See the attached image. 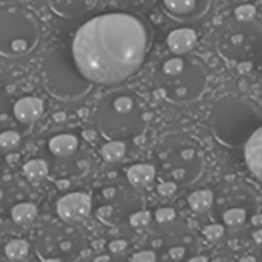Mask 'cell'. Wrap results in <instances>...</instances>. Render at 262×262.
<instances>
[{
  "label": "cell",
  "mask_w": 262,
  "mask_h": 262,
  "mask_svg": "<svg viewBox=\"0 0 262 262\" xmlns=\"http://www.w3.org/2000/svg\"><path fill=\"white\" fill-rule=\"evenodd\" d=\"M150 43V28L141 17L106 12L86 20L77 29L71 52L91 83L114 86L141 69Z\"/></svg>",
  "instance_id": "1"
},
{
  "label": "cell",
  "mask_w": 262,
  "mask_h": 262,
  "mask_svg": "<svg viewBox=\"0 0 262 262\" xmlns=\"http://www.w3.org/2000/svg\"><path fill=\"white\" fill-rule=\"evenodd\" d=\"M209 74L204 61L186 54H170L155 69V86L172 104L186 106L198 101L207 89Z\"/></svg>",
  "instance_id": "2"
},
{
  "label": "cell",
  "mask_w": 262,
  "mask_h": 262,
  "mask_svg": "<svg viewBox=\"0 0 262 262\" xmlns=\"http://www.w3.org/2000/svg\"><path fill=\"white\" fill-rule=\"evenodd\" d=\"M95 124L106 140H135L147 127L146 104L134 91L115 89L100 101Z\"/></svg>",
  "instance_id": "3"
},
{
  "label": "cell",
  "mask_w": 262,
  "mask_h": 262,
  "mask_svg": "<svg viewBox=\"0 0 262 262\" xmlns=\"http://www.w3.org/2000/svg\"><path fill=\"white\" fill-rule=\"evenodd\" d=\"M262 126V109L252 100L236 95L220 98L210 111L209 129L224 147H244L247 140Z\"/></svg>",
  "instance_id": "4"
},
{
  "label": "cell",
  "mask_w": 262,
  "mask_h": 262,
  "mask_svg": "<svg viewBox=\"0 0 262 262\" xmlns=\"http://www.w3.org/2000/svg\"><path fill=\"white\" fill-rule=\"evenodd\" d=\"M158 173L163 180L181 187L198 181L204 170V154L200 144L186 134L166 137L157 147Z\"/></svg>",
  "instance_id": "5"
},
{
  "label": "cell",
  "mask_w": 262,
  "mask_h": 262,
  "mask_svg": "<svg viewBox=\"0 0 262 262\" xmlns=\"http://www.w3.org/2000/svg\"><path fill=\"white\" fill-rule=\"evenodd\" d=\"M213 46L218 55L227 61H252L262 51V26L256 20L226 18L213 34Z\"/></svg>",
  "instance_id": "6"
},
{
  "label": "cell",
  "mask_w": 262,
  "mask_h": 262,
  "mask_svg": "<svg viewBox=\"0 0 262 262\" xmlns=\"http://www.w3.org/2000/svg\"><path fill=\"white\" fill-rule=\"evenodd\" d=\"M40 40L37 15L18 5L0 8V55L17 58L29 54Z\"/></svg>",
  "instance_id": "7"
},
{
  "label": "cell",
  "mask_w": 262,
  "mask_h": 262,
  "mask_svg": "<svg viewBox=\"0 0 262 262\" xmlns=\"http://www.w3.org/2000/svg\"><path fill=\"white\" fill-rule=\"evenodd\" d=\"M210 212L226 229L239 230L255 218L258 212V196L246 183L229 181L221 184L215 192Z\"/></svg>",
  "instance_id": "8"
},
{
  "label": "cell",
  "mask_w": 262,
  "mask_h": 262,
  "mask_svg": "<svg viewBox=\"0 0 262 262\" xmlns=\"http://www.w3.org/2000/svg\"><path fill=\"white\" fill-rule=\"evenodd\" d=\"M43 74L48 91L54 97L66 101L84 97L94 84L77 68L71 49L64 48L55 49L46 58Z\"/></svg>",
  "instance_id": "9"
},
{
  "label": "cell",
  "mask_w": 262,
  "mask_h": 262,
  "mask_svg": "<svg viewBox=\"0 0 262 262\" xmlns=\"http://www.w3.org/2000/svg\"><path fill=\"white\" fill-rule=\"evenodd\" d=\"M137 187L127 183H112L101 189L103 204L97 209V216L106 223L114 224L123 220H129V216L140 210L143 203L141 196L137 193Z\"/></svg>",
  "instance_id": "10"
},
{
  "label": "cell",
  "mask_w": 262,
  "mask_h": 262,
  "mask_svg": "<svg viewBox=\"0 0 262 262\" xmlns=\"http://www.w3.org/2000/svg\"><path fill=\"white\" fill-rule=\"evenodd\" d=\"M164 232L158 238V252H161L160 259L166 261H186L190 259L192 253L198 247V236L193 230L183 224L163 226Z\"/></svg>",
  "instance_id": "11"
},
{
  "label": "cell",
  "mask_w": 262,
  "mask_h": 262,
  "mask_svg": "<svg viewBox=\"0 0 262 262\" xmlns=\"http://www.w3.org/2000/svg\"><path fill=\"white\" fill-rule=\"evenodd\" d=\"M166 17L181 25L198 23L212 9L213 0H158Z\"/></svg>",
  "instance_id": "12"
},
{
  "label": "cell",
  "mask_w": 262,
  "mask_h": 262,
  "mask_svg": "<svg viewBox=\"0 0 262 262\" xmlns=\"http://www.w3.org/2000/svg\"><path fill=\"white\" fill-rule=\"evenodd\" d=\"M92 210V201L86 193L72 192L57 201V215L68 224L84 221Z\"/></svg>",
  "instance_id": "13"
},
{
  "label": "cell",
  "mask_w": 262,
  "mask_h": 262,
  "mask_svg": "<svg viewBox=\"0 0 262 262\" xmlns=\"http://www.w3.org/2000/svg\"><path fill=\"white\" fill-rule=\"evenodd\" d=\"M198 35L196 32L189 28V26H181L175 28L167 34L166 45L170 51V54H178V55H186L193 51L196 46Z\"/></svg>",
  "instance_id": "14"
},
{
  "label": "cell",
  "mask_w": 262,
  "mask_h": 262,
  "mask_svg": "<svg viewBox=\"0 0 262 262\" xmlns=\"http://www.w3.org/2000/svg\"><path fill=\"white\" fill-rule=\"evenodd\" d=\"M243 154L249 172L262 183V126L247 140Z\"/></svg>",
  "instance_id": "15"
},
{
  "label": "cell",
  "mask_w": 262,
  "mask_h": 262,
  "mask_svg": "<svg viewBox=\"0 0 262 262\" xmlns=\"http://www.w3.org/2000/svg\"><path fill=\"white\" fill-rule=\"evenodd\" d=\"M43 114V101L37 97H23L14 104V117L23 124L35 123Z\"/></svg>",
  "instance_id": "16"
},
{
  "label": "cell",
  "mask_w": 262,
  "mask_h": 262,
  "mask_svg": "<svg viewBox=\"0 0 262 262\" xmlns=\"http://www.w3.org/2000/svg\"><path fill=\"white\" fill-rule=\"evenodd\" d=\"M98 0H48L51 9L66 18L78 17L91 11Z\"/></svg>",
  "instance_id": "17"
},
{
  "label": "cell",
  "mask_w": 262,
  "mask_h": 262,
  "mask_svg": "<svg viewBox=\"0 0 262 262\" xmlns=\"http://www.w3.org/2000/svg\"><path fill=\"white\" fill-rule=\"evenodd\" d=\"M157 167L154 164H147V163H143V164H134L127 169V181L137 187V189H147L149 186L154 184L155 178H157Z\"/></svg>",
  "instance_id": "18"
},
{
  "label": "cell",
  "mask_w": 262,
  "mask_h": 262,
  "mask_svg": "<svg viewBox=\"0 0 262 262\" xmlns=\"http://www.w3.org/2000/svg\"><path fill=\"white\" fill-rule=\"evenodd\" d=\"M48 147L52 155L58 158H66V157H71L78 149V140L74 135L61 134V135L52 137L48 143Z\"/></svg>",
  "instance_id": "19"
},
{
  "label": "cell",
  "mask_w": 262,
  "mask_h": 262,
  "mask_svg": "<svg viewBox=\"0 0 262 262\" xmlns=\"http://www.w3.org/2000/svg\"><path fill=\"white\" fill-rule=\"evenodd\" d=\"M215 200V192L212 189H200L187 196V204L190 210L196 215L209 213Z\"/></svg>",
  "instance_id": "20"
},
{
  "label": "cell",
  "mask_w": 262,
  "mask_h": 262,
  "mask_svg": "<svg viewBox=\"0 0 262 262\" xmlns=\"http://www.w3.org/2000/svg\"><path fill=\"white\" fill-rule=\"evenodd\" d=\"M127 152V146L126 141H120V140H109L106 144L101 146L100 149V155L101 158L109 163V164H115L120 163Z\"/></svg>",
  "instance_id": "21"
},
{
  "label": "cell",
  "mask_w": 262,
  "mask_h": 262,
  "mask_svg": "<svg viewBox=\"0 0 262 262\" xmlns=\"http://www.w3.org/2000/svg\"><path fill=\"white\" fill-rule=\"evenodd\" d=\"M12 221L18 226H28L31 224L37 216V207L31 203H20L12 207L11 210Z\"/></svg>",
  "instance_id": "22"
},
{
  "label": "cell",
  "mask_w": 262,
  "mask_h": 262,
  "mask_svg": "<svg viewBox=\"0 0 262 262\" xmlns=\"http://www.w3.org/2000/svg\"><path fill=\"white\" fill-rule=\"evenodd\" d=\"M48 164L43 160H31L23 166V173L31 183H38L48 175Z\"/></svg>",
  "instance_id": "23"
},
{
  "label": "cell",
  "mask_w": 262,
  "mask_h": 262,
  "mask_svg": "<svg viewBox=\"0 0 262 262\" xmlns=\"http://www.w3.org/2000/svg\"><path fill=\"white\" fill-rule=\"evenodd\" d=\"M5 253L11 261H21L29 253V244L25 239H11L5 247Z\"/></svg>",
  "instance_id": "24"
},
{
  "label": "cell",
  "mask_w": 262,
  "mask_h": 262,
  "mask_svg": "<svg viewBox=\"0 0 262 262\" xmlns=\"http://www.w3.org/2000/svg\"><path fill=\"white\" fill-rule=\"evenodd\" d=\"M150 221H152V215H150V212L143 210V209H140V210L134 212V213L129 216V223H130V226H132V227H135V229L147 227V226L150 224Z\"/></svg>",
  "instance_id": "25"
},
{
  "label": "cell",
  "mask_w": 262,
  "mask_h": 262,
  "mask_svg": "<svg viewBox=\"0 0 262 262\" xmlns=\"http://www.w3.org/2000/svg\"><path fill=\"white\" fill-rule=\"evenodd\" d=\"M20 135L15 130H5L0 134V147L3 150H12L18 146Z\"/></svg>",
  "instance_id": "26"
},
{
  "label": "cell",
  "mask_w": 262,
  "mask_h": 262,
  "mask_svg": "<svg viewBox=\"0 0 262 262\" xmlns=\"http://www.w3.org/2000/svg\"><path fill=\"white\" fill-rule=\"evenodd\" d=\"M233 17L238 18V20H243V21L255 20V17H256V8L252 3H243V5H239L235 9Z\"/></svg>",
  "instance_id": "27"
},
{
  "label": "cell",
  "mask_w": 262,
  "mask_h": 262,
  "mask_svg": "<svg viewBox=\"0 0 262 262\" xmlns=\"http://www.w3.org/2000/svg\"><path fill=\"white\" fill-rule=\"evenodd\" d=\"M155 221L160 226H169L177 223V212L170 207H161L155 212Z\"/></svg>",
  "instance_id": "28"
},
{
  "label": "cell",
  "mask_w": 262,
  "mask_h": 262,
  "mask_svg": "<svg viewBox=\"0 0 262 262\" xmlns=\"http://www.w3.org/2000/svg\"><path fill=\"white\" fill-rule=\"evenodd\" d=\"M226 227L221 224V223H213V224H209L204 230H203V235L204 238H207L209 241H220L224 235H226Z\"/></svg>",
  "instance_id": "29"
},
{
  "label": "cell",
  "mask_w": 262,
  "mask_h": 262,
  "mask_svg": "<svg viewBox=\"0 0 262 262\" xmlns=\"http://www.w3.org/2000/svg\"><path fill=\"white\" fill-rule=\"evenodd\" d=\"M180 186L172 183V181H167V180H163L160 184H158V193L164 198H169V196H173L177 192H178Z\"/></svg>",
  "instance_id": "30"
},
{
  "label": "cell",
  "mask_w": 262,
  "mask_h": 262,
  "mask_svg": "<svg viewBox=\"0 0 262 262\" xmlns=\"http://www.w3.org/2000/svg\"><path fill=\"white\" fill-rule=\"evenodd\" d=\"M130 259L138 262H155L160 259V256L157 255V250H141L138 253H134Z\"/></svg>",
  "instance_id": "31"
},
{
  "label": "cell",
  "mask_w": 262,
  "mask_h": 262,
  "mask_svg": "<svg viewBox=\"0 0 262 262\" xmlns=\"http://www.w3.org/2000/svg\"><path fill=\"white\" fill-rule=\"evenodd\" d=\"M127 249V243L123 239H115L109 244V252L111 253H123Z\"/></svg>",
  "instance_id": "32"
},
{
  "label": "cell",
  "mask_w": 262,
  "mask_h": 262,
  "mask_svg": "<svg viewBox=\"0 0 262 262\" xmlns=\"http://www.w3.org/2000/svg\"><path fill=\"white\" fill-rule=\"evenodd\" d=\"M253 241L259 246L262 249V229H259V230H256L255 233H253Z\"/></svg>",
  "instance_id": "33"
},
{
  "label": "cell",
  "mask_w": 262,
  "mask_h": 262,
  "mask_svg": "<svg viewBox=\"0 0 262 262\" xmlns=\"http://www.w3.org/2000/svg\"><path fill=\"white\" fill-rule=\"evenodd\" d=\"M111 258L107 256V255H103V256H97L95 258V261H109Z\"/></svg>",
  "instance_id": "34"
},
{
  "label": "cell",
  "mask_w": 262,
  "mask_h": 262,
  "mask_svg": "<svg viewBox=\"0 0 262 262\" xmlns=\"http://www.w3.org/2000/svg\"><path fill=\"white\" fill-rule=\"evenodd\" d=\"M55 118H57V120H63L64 115H63V114H55Z\"/></svg>",
  "instance_id": "35"
},
{
  "label": "cell",
  "mask_w": 262,
  "mask_h": 262,
  "mask_svg": "<svg viewBox=\"0 0 262 262\" xmlns=\"http://www.w3.org/2000/svg\"><path fill=\"white\" fill-rule=\"evenodd\" d=\"M14 2H20V3H25V2H29V0H14Z\"/></svg>",
  "instance_id": "36"
}]
</instances>
